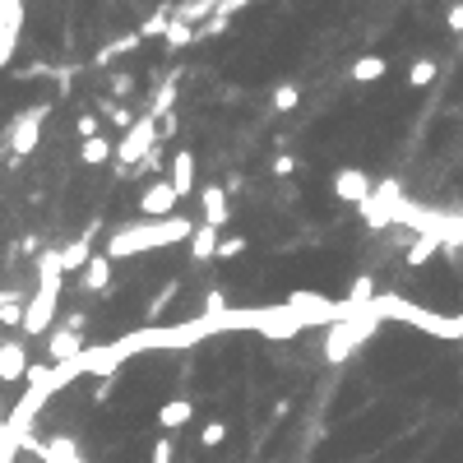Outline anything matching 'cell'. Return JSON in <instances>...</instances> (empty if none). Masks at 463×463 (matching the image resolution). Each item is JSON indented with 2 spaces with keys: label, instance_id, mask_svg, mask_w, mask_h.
Returning a JSON list of instances; mask_svg holds the SVG:
<instances>
[{
  "label": "cell",
  "instance_id": "obj_35",
  "mask_svg": "<svg viewBox=\"0 0 463 463\" xmlns=\"http://www.w3.org/2000/svg\"><path fill=\"white\" fill-rule=\"evenodd\" d=\"M74 134H79V144H84V140H93V134H102V121L93 112H84V116L74 121Z\"/></svg>",
  "mask_w": 463,
  "mask_h": 463
},
{
  "label": "cell",
  "instance_id": "obj_12",
  "mask_svg": "<svg viewBox=\"0 0 463 463\" xmlns=\"http://www.w3.org/2000/svg\"><path fill=\"white\" fill-rule=\"evenodd\" d=\"M172 190H176V195L185 200V195H200V176H195V153H190V149H181L176 158H172Z\"/></svg>",
  "mask_w": 463,
  "mask_h": 463
},
{
  "label": "cell",
  "instance_id": "obj_25",
  "mask_svg": "<svg viewBox=\"0 0 463 463\" xmlns=\"http://www.w3.org/2000/svg\"><path fill=\"white\" fill-rule=\"evenodd\" d=\"M223 441H227V422H223V417H209V422L200 426V445H204V450H218Z\"/></svg>",
  "mask_w": 463,
  "mask_h": 463
},
{
  "label": "cell",
  "instance_id": "obj_40",
  "mask_svg": "<svg viewBox=\"0 0 463 463\" xmlns=\"http://www.w3.org/2000/svg\"><path fill=\"white\" fill-rule=\"evenodd\" d=\"M445 29H450V33H459V38H463V0H454V5H450V10H445Z\"/></svg>",
  "mask_w": 463,
  "mask_h": 463
},
{
  "label": "cell",
  "instance_id": "obj_15",
  "mask_svg": "<svg viewBox=\"0 0 463 463\" xmlns=\"http://www.w3.org/2000/svg\"><path fill=\"white\" fill-rule=\"evenodd\" d=\"M218 241H223V232L209 227V223H195V236H190V255H195V264L204 260H218Z\"/></svg>",
  "mask_w": 463,
  "mask_h": 463
},
{
  "label": "cell",
  "instance_id": "obj_20",
  "mask_svg": "<svg viewBox=\"0 0 463 463\" xmlns=\"http://www.w3.org/2000/svg\"><path fill=\"white\" fill-rule=\"evenodd\" d=\"M435 74H441V61H435V56H417L413 65H407V89H431Z\"/></svg>",
  "mask_w": 463,
  "mask_h": 463
},
{
  "label": "cell",
  "instance_id": "obj_13",
  "mask_svg": "<svg viewBox=\"0 0 463 463\" xmlns=\"http://www.w3.org/2000/svg\"><path fill=\"white\" fill-rule=\"evenodd\" d=\"M79 283H84V292H107V287H112V260L93 255L84 269H79Z\"/></svg>",
  "mask_w": 463,
  "mask_h": 463
},
{
  "label": "cell",
  "instance_id": "obj_36",
  "mask_svg": "<svg viewBox=\"0 0 463 463\" xmlns=\"http://www.w3.org/2000/svg\"><path fill=\"white\" fill-rule=\"evenodd\" d=\"M149 463H176L172 435H158V441H153V454H149Z\"/></svg>",
  "mask_w": 463,
  "mask_h": 463
},
{
  "label": "cell",
  "instance_id": "obj_34",
  "mask_svg": "<svg viewBox=\"0 0 463 463\" xmlns=\"http://www.w3.org/2000/svg\"><path fill=\"white\" fill-rule=\"evenodd\" d=\"M296 167H302V162H296L292 153H274V162H269V172H274V176H296Z\"/></svg>",
  "mask_w": 463,
  "mask_h": 463
},
{
  "label": "cell",
  "instance_id": "obj_38",
  "mask_svg": "<svg viewBox=\"0 0 463 463\" xmlns=\"http://www.w3.org/2000/svg\"><path fill=\"white\" fill-rule=\"evenodd\" d=\"M153 172H162V149H158V144L149 149V158H144V162H140V167H134L130 176H153Z\"/></svg>",
  "mask_w": 463,
  "mask_h": 463
},
{
  "label": "cell",
  "instance_id": "obj_4",
  "mask_svg": "<svg viewBox=\"0 0 463 463\" xmlns=\"http://www.w3.org/2000/svg\"><path fill=\"white\" fill-rule=\"evenodd\" d=\"M403 213H407V200H403L399 176L375 181V190H371L366 204H362V218H366V223H371V227H399Z\"/></svg>",
  "mask_w": 463,
  "mask_h": 463
},
{
  "label": "cell",
  "instance_id": "obj_11",
  "mask_svg": "<svg viewBox=\"0 0 463 463\" xmlns=\"http://www.w3.org/2000/svg\"><path fill=\"white\" fill-rule=\"evenodd\" d=\"M176 204H181V195L172 190V181H167V176L153 181V185L144 190V195H140V213H144V218H172V213H176Z\"/></svg>",
  "mask_w": 463,
  "mask_h": 463
},
{
  "label": "cell",
  "instance_id": "obj_16",
  "mask_svg": "<svg viewBox=\"0 0 463 463\" xmlns=\"http://www.w3.org/2000/svg\"><path fill=\"white\" fill-rule=\"evenodd\" d=\"M112 158H116V144L107 140V134H93V140L79 144V162H84V167H107Z\"/></svg>",
  "mask_w": 463,
  "mask_h": 463
},
{
  "label": "cell",
  "instance_id": "obj_10",
  "mask_svg": "<svg viewBox=\"0 0 463 463\" xmlns=\"http://www.w3.org/2000/svg\"><path fill=\"white\" fill-rule=\"evenodd\" d=\"M227 218H232V204H227V190L223 185H200V223H209V227H218L223 232L227 227Z\"/></svg>",
  "mask_w": 463,
  "mask_h": 463
},
{
  "label": "cell",
  "instance_id": "obj_18",
  "mask_svg": "<svg viewBox=\"0 0 463 463\" xmlns=\"http://www.w3.org/2000/svg\"><path fill=\"white\" fill-rule=\"evenodd\" d=\"M89 260H93V232L79 236V241H70V246L61 251V269H65V274H79Z\"/></svg>",
  "mask_w": 463,
  "mask_h": 463
},
{
  "label": "cell",
  "instance_id": "obj_30",
  "mask_svg": "<svg viewBox=\"0 0 463 463\" xmlns=\"http://www.w3.org/2000/svg\"><path fill=\"white\" fill-rule=\"evenodd\" d=\"M269 102H274V112H292V107L302 102V89H296V84H279L274 93H269Z\"/></svg>",
  "mask_w": 463,
  "mask_h": 463
},
{
  "label": "cell",
  "instance_id": "obj_44",
  "mask_svg": "<svg viewBox=\"0 0 463 463\" xmlns=\"http://www.w3.org/2000/svg\"><path fill=\"white\" fill-rule=\"evenodd\" d=\"M5 431H10V426H5V422H0V441H5Z\"/></svg>",
  "mask_w": 463,
  "mask_h": 463
},
{
  "label": "cell",
  "instance_id": "obj_29",
  "mask_svg": "<svg viewBox=\"0 0 463 463\" xmlns=\"http://www.w3.org/2000/svg\"><path fill=\"white\" fill-rule=\"evenodd\" d=\"M371 302H375V283L362 274L357 283H352V292H347V302H343V306L352 311V306H371Z\"/></svg>",
  "mask_w": 463,
  "mask_h": 463
},
{
  "label": "cell",
  "instance_id": "obj_22",
  "mask_svg": "<svg viewBox=\"0 0 463 463\" xmlns=\"http://www.w3.org/2000/svg\"><path fill=\"white\" fill-rule=\"evenodd\" d=\"M162 42H167V51H181V47H190V42H195V23H185V19H176V14H172V23H167V38H162Z\"/></svg>",
  "mask_w": 463,
  "mask_h": 463
},
{
  "label": "cell",
  "instance_id": "obj_5",
  "mask_svg": "<svg viewBox=\"0 0 463 463\" xmlns=\"http://www.w3.org/2000/svg\"><path fill=\"white\" fill-rule=\"evenodd\" d=\"M153 144H158V116H149V112H144L140 121H134V125L121 134V144H116V162H121V167H116V172H121V176H130V172L149 158V149H153Z\"/></svg>",
  "mask_w": 463,
  "mask_h": 463
},
{
  "label": "cell",
  "instance_id": "obj_23",
  "mask_svg": "<svg viewBox=\"0 0 463 463\" xmlns=\"http://www.w3.org/2000/svg\"><path fill=\"white\" fill-rule=\"evenodd\" d=\"M251 251V236L246 232H227L223 241H218V260H241Z\"/></svg>",
  "mask_w": 463,
  "mask_h": 463
},
{
  "label": "cell",
  "instance_id": "obj_39",
  "mask_svg": "<svg viewBox=\"0 0 463 463\" xmlns=\"http://www.w3.org/2000/svg\"><path fill=\"white\" fill-rule=\"evenodd\" d=\"M14 47H19V33L0 29V65H10V61H14Z\"/></svg>",
  "mask_w": 463,
  "mask_h": 463
},
{
  "label": "cell",
  "instance_id": "obj_19",
  "mask_svg": "<svg viewBox=\"0 0 463 463\" xmlns=\"http://www.w3.org/2000/svg\"><path fill=\"white\" fill-rule=\"evenodd\" d=\"M435 255H441V241H435V236H407V251H403L407 269H422V264L435 260Z\"/></svg>",
  "mask_w": 463,
  "mask_h": 463
},
{
  "label": "cell",
  "instance_id": "obj_42",
  "mask_svg": "<svg viewBox=\"0 0 463 463\" xmlns=\"http://www.w3.org/2000/svg\"><path fill=\"white\" fill-rule=\"evenodd\" d=\"M269 417H274V422L292 417V399H274V403H269Z\"/></svg>",
  "mask_w": 463,
  "mask_h": 463
},
{
  "label": "cell",
  "instance_id": "obj_41",
  "mask_svg": "<svg viewBox=\"0 0 463 463\" xmlns=\"http://www.w3.org/2000/svg\"><path fill=\"white\" fill-rule=\"evenodd\" d=\"M181 130V121H176V112H167V116H158V140H172V134Z\"/></svg>",
  "mask_w": 463,
  "mask_h": 463
},
{
  "label": "cell",
  "instance_id": "obj_32",
  "mask_svg": "<svg viewBox=\"0 0 463 463\" xmlns=\"http://www.w3.org/2000/svg\"><path fill=\"white\" fill-rule=\"evenodd\" d=\"M102 112H107V121H112V125H121V130H130L134 121H140V116H130V107H121V102H112V98L102 102Z\"/></svg>",
  "mask_w": 463,
  "mask_h": 463
},
{
  "label": "cell",
  "instance_id": "obj_7",
  "mask_svg": "<svg viewBox=\"0 0 463 463\" xmlns=\"http://www.w3.org/2000/svg\"><path fill=\"white\" fill-rule=\"evenodd\" d=\"M330 185H334V200H339V204H357V209L366 204V195L375 190V181H371L366 167H339Z\"/></svg>",
  "mask_w": 463,
  "mask_h": 463
},
{
  "label": "cell",
  "instance_id": "obj_14",
  "mask_svg": "<svg viewBox=\"0 0 463 463\" xmlns=\"http://www.w3.org/2000/svg\"><path fill=\"white\" fill-rule=\"evenodd\" d=\"M190 417H195V403H190V399H167L158 407V426H167V435L190 426Z\"/></svg>",
  "mask_w": 463,
  "mask_h": 463
},
{
  "label": "cell",
  "instance_id": "obj_21",
  "mask_svg": "<svg viewBox=\"0 0 463 463\" xmlns=\"http://www.w3.org/2000/svg\"><path fill=\"white\" fill-rule=\"evenodd\" d=\"M134 47H140V33H121L116 42H107V47L98 51V56H93V65H112L116 56H125V51H134Z\"/></svg>",
  "mask_w": 463,
  "mask_h": 463
},
{
  "label": "cell",
  "instance_id": "obj_1",
  "mask_svg": "<svg viewBox=\"0 0 463 463\" xmlns=\"http://www.w3.org/2000/svg\"><path fill=\"white\" fill-rule=\"evenodd\" d=\"M195 236V223L181 213L172 218H144V223H130V227H116L112 236H107L102 255L107 260H125V255H144V251H162V246H176V241Z\"/></svg>",
  "mask_w": 463,
  "mask_h": 463
},
{
  "label": "cell",
  "instance_id": "obj_8",
  "mask_svg": "<svg viewBox=\"0 0 463 463\" xmlns=\"http://www.w3.org/2000/svg\"><path fill=\"white\" fill-rule=\"evenodd\" d=\"M47 357H51V366L79 362V357H84V330H70V324H56V330L47 334Z\"/></svg>",
  "mask_w": 463,
  "mask_h": 463
},
{
  "label": "cell",
  "instance_id": "obj_24",
  "mask_svg": "<svg viewBox=\"0 0 463 463\" xmlns=\"http://www.w3.org/2000/svg\"><path fill=\"white\" fill-rule=\"evenodd\" d=\"M167 23H172V10L162 5L153 19H144V23H140V42H149V38H167Z\"/></svg>",
  "mask_w": 463,
  "mask_h": 463
},
{
  "label": "cell",
  "instance_id": "obj_37",
  "mask_svg": "<svg viewBox=\"0 0 463 463\" xmlns=\"http://www.w3.org/2000/svg\"><path fill=\"white\" fill-rule=\"evenodd\" d=\"M107 89H112V93H107V98H112V102L130 98V93H134V74H112V84H107Z\"/></svg>",
  "mask_w": 463,
  "mask_h": 463
},
{
  "label": "cell",
  "instance_id": "obj_17",
  "mask_svg": "<svg viewBox=\"0 0 463 463\" xmlns=\"http://www.w3.org/2000/svg\"><path fill=\"white\" fill-rule=\"evenodd\" d=\"M347 74H352V84H375V79L390 74V56H357Z\"/></svg>",
  "mask_w": 463,
  "mask_h": 463
},
{
  "label": "cell",
  "instance_id": "obj_45",
  "mask_svg": "<svg viewBox=\"0 0 463 463\" xmlns=\"http://www.w3.org/2000/svg\"><path fill=\"white\" fill-rule=\"evenodd\" d=\"M459 56H463V38H459Z\"/></svg>",
  "mask_w": 463,
  "mask_h": 463
},
{
  "label": "cell",
  "instance_id": "obj_31",
  "mask_svg": "<svg viewBox=\"0 0 463 463\" xmlns=\"http://www.w3.org/2000/svg\"><path fill=\"white\" fill-rule=\"evenodd\" d=\"M181 292V283H167V287H162L158 296H153V302H149V311H144V320H162V311H167L172 306V296Z\"/></svg>",
  "mask_w": 463,
  "mask_h": 463
},
{
  "label": "cell",
  "instance_id": "obj_33",
  "mask_svg": "<svg viewBox=\"0 0 463 463\" xmlns=\"http://www.w3.org/2000/svg\"><path fill=\"white\" fill-rule=\"evenodd\" d=\"M204 315H209V320H223V315H227V292L213 287V292L204 296Z\"/></svg>",
  "mask_w": 463,
  "mask_h": 463
},
{
  "label": "cell",
  "instance_id": "obj_43",
  "mask_svg": "<svg viewBox=\"0 0 463 463\" xmlns=\"http://www.w3.org/2000/svg\"><path fill=\"white\" fill-rule=\"evenodd\" d=\"M107 399H112V375L98 380V390H93V403H107Z\"/></svg>",
  "mask_w": 463,
  "mask_h": 463
},
{
  "label": "cell",
  "instance_id": "obj_6",
  "mask_svg": "<svg viewBox=\"0 0 463 463\" xmlns=\"http://www.w3.org/2000/svg\"><path fill=\"white\" fill-rule=\"evenodd\" d=\"M42 121H47V102H42V107H29V112H23V116L10 125V153H14V158H29V153L38 149Z\"/></svg>",
  "mask_w": 463,
  "mask_h": 463
},
{
  "label": "cell",
  "instance_id": "obj_27",
  "mask_svg": "<svg viewBox=\"0 0 463 463\" xmlns=\"http://www.w3.org/2000/svg\"><path fill=\"white\" fill-rule=\"evenodd\" d=\"M167 112H176V84H162L149 102V116H167Z\"/></svg>",
  "mask_w": 463,
  "mask_h": 463
},
{
  "label": "cell",
  "instance_id": "obj_26",
  "mask_svg": "<svg viewBox=\"0 0 463 463\" xmlns=\"http://www.w3.org/2000/svg\"><path fill=\"white\" fill-rule=\"evenodd\" d=\"M0 29L23 33V0H0Z\"/></svg>",
  "mask_w": 463,
  "mask_h": 463
},
{
  "label": "cell",
  "instance_id": "obj_3",
  "mask_svg": "<svg viewBox=\"0 0 463 463\" xmlns=\"http://www.w3.org/2000/svg\"><path fill=\"white\" fill-rule=\"evenodd\" d=\"M375 324H380V315H343V320H334L330 324V339H324V362H330V366H339V362H347L352 357V352H357L371 334H375Z\"/></svg>",
  "mask_w": 463,
  "mask_h": 463
},
{
  "label": "cell",
  "instance_id": "obj_28",
  "mask_svg": "<svg viewBox=\"0 0 463 463\" xmlns=\"http://www.w3.org/2000/svg\"><path fill=\"white\" fill-rule=\"evenodd\" d=\"M23 311H29V302H23V296H10V302L0 306V324H5V330H23Z\"/></svg>",
  "mask_w": 463,
  "mask_h": 463
},
{
  "label": "cell",
  "instance_id": "obj_9",
  "mask_svg": "<svg viewBox=\"0 0 463 463\" xmlns=\"http://www.w3.org/2000/svg\"><path fill=\"white\" fill-rule=\"evenodd\" d=\"M29 343L23 339H5L0 343V385H19V380H29Z\"/></svg>",
  "mask_w": 463,
  "mask_h": 463
},
{
  "label": "cell",
  "instance_id": "obj_2",
  "mask_svg": "<svg viewBox=\"0 0 463 463\" xmlns=\"http://www.w3.org/2000/svg\"><path fill=\"white\" fill-rule=\"evenodd\" d=\"M65 287V269H61V255L56 251H42L38 260V292L29 311H23V339H38V334H51V315H56V296Z\"/></svg>",
  "mask_w": 463,
  "mask_h": 463
}]
</instances>
